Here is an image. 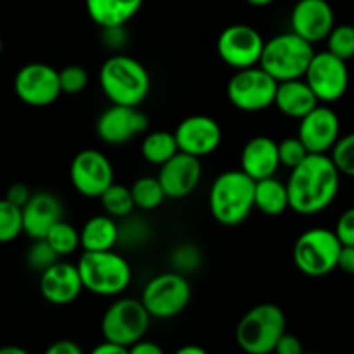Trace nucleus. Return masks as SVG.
Returning <instances> with one entry per match:
<instances>
[{
    "mask_svg": "<svg viewBox=\"0 0 354 354\" xmlns=\"http://www.w3.org/2000/svg\"><path fill=\"white\" fill-rule=\"evenodd\" d=\"M341 176L330 154H310L290 169L287 180L290 209L303 216L325 211L337 197Z\"/></svg>",
    "mask_w": 354,
    "mask_h": 354,
    "instance_id": "nucleus-1",
    "label": "nucleus"
},
{
    "mask_svg": "<svg viewBox=\"0 0 354 354\" xmlns=\"http://www.w3.org/2000/svg\"><path fill=\"white\" fill-rule=\"evenodd\" d=\"M99 83L111 104L138 107L151 93L147 68L127 54H113L102 62Z\"/></svg>",
    "mask_w": 354,
    "mask_h": 354,
    "instance_id": "nucleus-2",
    "label": "nucleus"
},
{
    "mask_svg": "<svg viewBox=\"0 0 354 354\" xmlns=\"http://www.w3.org/2000/svg\"><path fill=\"white\" fill-rule=\"evenodd\" d=\"M256 180L242 169L223 171L214 178L209 189L211 216L223 227H237L244 223L256 209Z\"/></svg>",
    "mask_w": 354,
    "mask_h": 354,
    "instance_id": "nucleus-3",
    "label": "nucleus"
},
{
    "mask_svg": "<svg viewBox=\"0 0 354 354\" xmlns=\"http://www.w3.org/2000/svg\"><path fill=\"white\" fill-rule=\"evenodd\" d=\"M83 289L95 296L114 297L123 294L131 282V266L121 254L113 251H83L76 263Z\"/></svg>",
    "mask_w": 354,
    "mask_h": 354,
    "instance_id": "nucleus-4",
    "label": "nucleus"
},
{
    "mask_svg": "<svg viewBox=\"0 0 354 354\" xmlns=\"http://www.w3.org/2000/svg\"><path fill=\"white\" fill-rule=\"evenodd\" d=\"M315 54L313 44L294 31H287L266 40L259 66L279 83L299 80L306 75Z\"/></svg>",
    "mask_w": 354,
    "mask_h": 354,
    "instance_id": "nucleus-5",
    "label": "nucleus"
},
{
    "mask_svg": "<svg viewBox=\"0 0 354 354\" xmlns=\"http://www.w3.org/2000/svg\"><path fill=\"white\" fill-rule=\"evenodd\" d=\"M286 332L287 318L282 308L272 303H261L241 318L235 339L245 354H272Z\"/></svg>",
    "mask_w": 354,
    "mask_h": 354,
    "instance_id": "nucleus-6",
    "label": "nucleus"
},
{
    "mask_svg": "<svg viewBox=\"0 0 354 354\" xmlns=\"http://www.w3.org/2000/svg\"><path fill=\"white\" fill-rule=\"evenodd\" d=\"M342 244L334 230L310 228L297 237L292 249L294 265L303 275L311 279L327 277L337 268Z\"/></svg>",
    "mask_w": 354,
    "mask_h": 354,
    "instance_id": "nucleus-7",
    "label": "nucleus"
},
{
    "mask_svg": "<svg viewBox=\"0 0 354 354\" xmlns=\"http://www.w3.org/2000/svg\"><path fill=\"white\" fill-rule=\"evenodd\" d=\"M151 315L144 303L133 297H123L111 304L100 322L104 341L121 346H133L142 341L151 325Z\"/></svg>",
    "mask_w": 354,
    "mask_h": 354,
    "instance_id": "nucleus-8",
    "label": "nucleus"
},
{
    "mask_svg": "<svg viewBox=\"0 0 354 354\" xmlns=\"http://www.w3.org/2000/svg\"><path fill=\"white\" fill-rule=\"evenodd\" d=\"M192 287L185 275L178 272L159 273L147 282L140 301L152 318L168 320L175 318L189 306Z\"/></svg>",
    "mask_w": 354,
    "mask_h": 354,
    "instance_id": "nucleus-9",
    "label": "nucleus"
},
{
    "mask_svg": "<svg viewBox=\"0 0 354 354\" xmlns=\"http://www.w3.org/2000/svg\"><path fill=\"white\" fill-rule=\"evenodd\" d=\"M279 82L261 66L239 69L227 85V97L242 113H259L275 104Z\"/></svg>",
    "mask_w": 354,
    "mask_h": 354,
    "instance_id": "nucleus-10",
    "label": "nucleus"
},
{
    "mask_svg": "<svg viewBox=\"0 0 354 354\" xmlns=\"http://www.w3.org/2000/svg\"><path fill=\"white\" fill-rule=\"evenodd\" d=\"M266 40L249 24H230L220 33L216 50L221 61L232 69H248L259 66Z\"/></svg>",
    "mask_w": 354,
    "mask_h": 354,
    "instance_id": "nucleus-11",
    "label": "nucleus"
},
{
    "mask_svg": "<svg viewBox=\"0 0 354 354\" xmlns=\"http://www.w3.org/2000/svg\"><path fill=\"white\" fill-rule=\"evenodd\" d=\"M14 93L26 106H50L62 95L59 71L45 62L24 64L14 76Z\"/></svg>",
    "mask_w": 354,
    "mask_h": 354,
    "instance_id": "nucleus-12",
    "label": "nucleus"
},
{
    "mask_svg": "<svg viewBox=\"0 0 354 354\" xmlns=\"http://www.w3.org/2000/svg\"><path fill=\"white\" fill-rule=\"evenodd\" d=\"M69 178L76 192L88 199H99L114 183L111 159L95 149H83L73 158Z\"/></svg>",
    "mask_w": 354,
    "mask_h": 354,
    "instance_id": "nucleus-13",
    "label": "nucleus"
},
{
    "mask_svg": "<svg viewBox=\"0 0 354 354\" xmlns=\"http://www.w3.org/2000/svg\"><path fill=\"white\" fill-rule=\"evenodd\" d=\"M304 80L320 102H337L349 88L348 64L328 50L317 52L304 75Z\"/></svg>",
    "mask_w": 354,
    "mask_h": 354,
    "instance_id": "nucleus-14",
    "label": "nucleus"
},
{
    "mask_svg": "<svg viewBox=\"0 0 354 354\" xmlns=\"http://www.w3.org/2000/svg\"><path fill=\"white\" fill-rule=\"evenodd\" d=\"M149 118L138 107L111 104L95 121V131L107 145H121L145 133Z\"/></svg>",
    "mask_w": 354,
    "mask_h": 354,
    "instance_id": "nucleus-15",
    "label": "nucleus"
},
{
    "mask_svg": "<svg viewBox=\"0 0 354 354\" xmlns=\"http://www.w3.org/2000/svg\"><path fill=\"white\" fill-rule=\"evenodd\" d=\"M180 152L204 158L220 149L223 140V131L214 118L206 114H194L178 123L175 130Z\"/></svg>",
    "mask_w": 354,
    "mask_h": 354,
    "instance_id": "nucleus-16",
    "label": "nucleus"
},
{
    "mask_svg": "<svg viewBox=\"0 0 354 354\" xmlns=\"http://www.w3.org/2000/svg\"><path fill=\"white\" fill-rule=\"evenodd\" d=\"M297 137L303 140L310 154H330L341 138V120L327 106H317L299 120Z\"/></svg>",
    "mask_w": 354,
    "mask_h": 354,
    "instance_id": "nucleus-17",
    "label": "nucleus"
},
{
    "mask_svg": "<svg viewBox=\"0 0 354 354\" xmlns=\"http://www.w3.org/2000/svg\"><path fill=\"white\" fill-rule=\"evenodd\" d=\"M335 26V14L328 0H297L290 12V31L310 44L327 40Z\"/></svg>",
    "mask_w": 354,
    "mask_h": 354,
    "instance_id": "nucleus-18",
    "label": "nucleus"
},
{
    "mask_svg": "<svg viewBox=\"0 0 354 354\" xmlns=\"http://www.w3.org/2000/svg\"><path fill=\"white\" fill-rule=\"evenodd\" d=\"M203 176V165L196 156L178 152L159 166V182L168 199H183L197 189Z\"/></svg>",
    "mask_w": 354,
    "mask_h": 354,
    "instance_id": "nucleus-19",
    "label": "nucleus"
},
{
    "mask_svg": "<svg viewBox=\"0 0 354 354\" xmlns=\"http://www.w3.org/2000/svg\"><path fill=\"white\" fill-rule=\"evenodd\" d=\"M83 282L78 266L66 261H57L40 273V294L47 303L66 306L76 301L82 294Z\"/></svg>",
    "mask_w": 354,
    "mask_h": 354,
    "instance_id": "nucleus-20",
    "label": "nucleus"
},
{
    "mask_svg": "<svg viewBox=\"0 0 354 354\" xmlns=\"http://www.w3.org/2000/svg\"><path fill=\"white\" fill-rule=\"evenodd\" d=\"M64 220L61 199L50 192H37L23 207V232L30 239H45L52 227Z\"/></svg>",
    "mask_w": 354,
    "mask_h": 354,
    "instance_id": "nucleus-21",
    "label": "nucleus"
},
{
    "mask_svg": "<svg viewBox=\"0 0 354 354\" xmlns=\"http://www.w3.org/2000/svg\"><path fill=\"white\" fill-rule=\"evenodd\" d=\"M280 168L279 142L266 135H258L248 140L241 152V169L252 180H263L275 176Z\"/></svg>",
    "mask_w": 354,
    "mask_h": 354,
    "instance_id": "nucleus-22",
    "label": "nucleus"
},
{
    "mask_svg": "<svg viewBox=\"0 0 354 354\" xmlns=\"http://www.w3.org/2000/svg\"><path fill=\"white\" fill-rule=\"evenodd\" d=\"M273 106L283 116L292 118V120H303L308 113H311L315 107L320 106V100L317 99L306 80L299 78L279 83Z\"/></svg>",
    "mask_w": 354,
    "mask_h": 354,
    "instance_id": "nucleus-23",
    "label": "nucleus"
},
{
    "mask_svg": "<svg viewBox=\"0 0 354 354\" xmlns=\"http://www.w3.org/2000/svg\"><path fill=\"white\" fill-rule=\"evenodd\" d=\"M144 6V0H85L88 17L100 28L124 26Z\"/></svg>",
    "mask_w": 354,
    "mask_h": 354,
    "instance_id": "nucleus-24",
    "label": "nucleus"
},
{
    "mask_svg": "<svg viewBox=\"0 0 354 354\" xmlns=\"http://www.w3.org/2000/svg\"><path fill=\"white\" fill-rule=\"evenodd\" d=\"M82 249L88 252L113 251L120 241V225L109 214H97L88 218L80 230Z\"/></svg>",
    "mask_w": 354,
    "mask_h": 354,
    "instance_id": "nucleus-25",
    "label": "nucleus"
},
{
    "mask_svg": "<svg viewBox=\"0 0 354 354\" xmlns=\"http://www.w3.org/2000/svg\"><path fill=\"white\" fill-rule=\"evenodd\" d=\"M254 206L266 216H280L286 213L290 209L287 183L280 182L275 176L258 180L254 190Z\"/></svg>",
    "mask_w": 354,
    "mask_h": 354,
    "instance_id": "nucleus-26",
    "label": "nucleus"
},
{
    "mask_svg": "<svg viewBox=\"0 0 354 354\" xmlns=\"http://www.w3.org/2000/svg\"><path fill=\"white\" fill-rule=\"evenodd\" d=\"M142 158L154 166H162L168 162L175 154H178V142H176L175 131L156 130L149 131L144 137L140 145Z\"/></svg>",
    "mask_w": 354,
    "mask_h": 354,
    "instance_id": "nucleus-27",
    "label": "nucleus"
},
{
    "mask_svg": "<svg viewBox=\"0 0 354 354\" xmlns=\"http://www.w3.org/2000/svg\"><path fill=\"white\" fill-rule=\"evenodd\" d=\"M131 194H133L135 207L142 211H154L161 207L165 203L166 194L162 189L159 178H152V176H142V178L135 180L133 185L130 187Z\"/></svg>",
    "mask_w": 354,
    "mask_h": 354,
    "instance_id": "nucleus-28",
    "label": "nucleus"
},
{
    "mask_svg": "<svg viewBox=\"0 0 354 354\" xmlns=\"http://www.w3.org/2000/svg\"><path fill=\"white\" fill-rule=\"evenodd\" d=\"M99 199L102 203V209L106 211V214L113 218H121L123 220V218L130 216L135 209L133 194H131L130 187L120 185L116 182Z\"/></svg>",
    "mask_w": 354,
    "mask_h": 354,
    "instance_id": "nucleus-29",
    "label": "nucleus"
},
{
    "mask_svg": "<svg viewBox=\"0 0 354 354\" xmlns=\"http://www.w3.org/2000/svg\"><path fill=\"white\" fill-rule=\"evenodd\" d=\"M45 241H47L48 244H50V248L57 252L59 258L73 254L76 249L82 248L80 230L64 220L55 223L54 227L48 230V234L45 235Z\"/></svg>",
    "mask_w": 354,
    "mask_h": 354,
    "instance_id": "nucleus-30",
    "label": "nucleus"
},
{
    "mask_svg": "<svg viewBox=\"0 0 354 354\" xmlns=\"http://www.w3.org/2000/svg\"><path fill=\"white\" fill-rule=\"evenodd\" d=\"M21 234H24L23 209L3 197L0 199V244L16 241Z\"/></svg>",
    "mask_w": 354,
    "mask_h": 354,
    "instance_id": "nucleus-31",
    "label": "nucleus"
},
{
    "mask_svg": "<svg viewBox=\"0 0 354 354\" xmlns=\"http://www.w3.org/2000/svg\"><path fill=\"white\" fill-rule=\"evenodd\" d=\"M152 235V227L142 218L130 216L123 218L120 223V241L118 244H124L127 248H142L149 242Z\"/></svg>",
    "mask_w": 354,
    "mask_h": 354,
    "instance_id": "nucleus-32",
    "label": "nucleus"
},
{
    "mask_svg": "<svg viewBox=\"0 0 354 354\" xmlns=\"http://www.w3.org/2000/svg\"><path fill=\"white\" fill-rule=\"evenodd\" d=\"M327 50L348 62L354 57V24H335L327 37Z\"/></svg>",
    "mask_w": 354,
    "mask_h": 354,
    "instance_id": "nucleus-33",
    "label": "nucleus"
},
{
    "mask_svg": "<svg viewBox=\"0 0 354 354\" xmlns=\"http://www.w3.org/2000/svg\"><path fill=\"white\" fill-rule=\"evenodd\" d=\"M169 263H171L173 272H178L182 275L196 272L203 263V252L192 242L178 244L169 254Z\"/></svg>",
    "mask_w": 354,
    "mask_h": 354,
    "instance_id": "nucleus-34",
    "label": "nucleus"
},
{
    "mask_svg": "<svg viewBox=\"0 0 354 354\" xmlns=\"http://www.w3.org/2000/svg\"><path fill=\"white\" fill-rule=\"evenodd\" d=\"M57 261H61L59 254L50 248V244L45 239H37L26 252L28 266L38 273L45 272Z\"/></svg>",
    "mask_w": 354,
    "mask_h": 354,
    "instance_id": "nucleus-35",
    "label": "nucleus"
},
{
    "mask_svg": "<svg viewBox=\"0 0 354 354\" xmlns=\"http://www.w3.org/2000/svg\"><path fill=\"white\" fill-rule=\"evenodd\" d=\"M330 158L334 159L341 175L354 178V131L339 138L335 147L332 149Z\"/></svg>",
    "mask_w": 354,
    "mask_h": 354,
    "instance_id": "nucleus-36",
    "label": "nucleus"
},
{
    "mask_svg": "<svg viewBox=\"0 0 354 354\" xmlns=\"http://www.w3.org/2000/svg\"><path fill=\"white\" fill-rule=\"evenodd\" d=\"M88 73L83 66L69 64L59 69V82H61V90L66 95H78L88 85Z\"/></svg>",
    "mask_w": 354,
    "mask_h": 354,
    "instance_id": "nucleus-37",
    "label": "nucleus"
},
{
    "mask_svg": "<svg viewBox=\"0 0 354 354\" xmlns=\"http://www.w3.org/2000/svg\"><path fill=\"white\" fill-rule=\"evenodd\" d=\"M308 156H310V151H308L306 145L303 144L299 137L283 138L282 142H279L280 166H283V168H297Z\"/></svg>",
    "mask_w": 354,
    "mask_h": 354,
    "instance_id": "nucleus-38",
    "label": "nucleus"
},
{
    "mask_svg": "<svg viewBox=\"0 0 354 354\" xmlns=\"http://www.w3.org/2000/svg\"><path fill=\"white\" fill-rule=\"evenodd\" d=\"M334 232L342 245H354V207H349L339 216Z\"/></svg>",
    "mask_w": 354,
    "mask_h": 354,
    "instance_id": "nucleus-39",
    "label": "nucleus"
},
{
    "mask_svg": "<svg viewBox=\"0 0 354 354\" xmlns=\"http://www.w3.org/2000/svg\"><path fill=\"white\" fill-rule=\"evenodd\" d=\"M102 41L111 50H121L128 41V33L124 26L102 28Z\"/></svg>",
    "mask_w": 354,
    "mask_h": 354,
    "instance_id": "nucleus-40",
    "label": "nucleus"
},
{
    "mask_svg": "<svg viewBox=\"0 0 354 354\" xmlns=\"http://www.w3.org/2000/svg\"><path fill=\"white\" fill-rule=\"evenodd\" d=\"M275 354H304V346L297 335L286 332L275 346Z\"/></svg>",
    "mask_w": 354,
    "mask_h": 354,
    "instance_id": "nucleus-41",
    "label": "nucleus"
},
{
    "mask_svg": "<svg viewBox=\"0 0 354 354\" xmlns=\"http://www.w3.org/2000/svg\"><path fill=\"white\" fill-rule=\"evenodd\" d=\"M31 196H33V194H31L30 187H28L26 183L17 182V183H12V185L7 189L6 199L9 201V203H12L14 206H17L23 209V207L28 204V201L31 199Z\"/></svg>",
    "mask_w": 354,
    "mask_h": 354,
    "instance_id": "nucleus-42",
    "label": "nucleus"
},
{
    "mask_svg": "<svg viewBox=\"0 0 354 354\" xmlns=\"http://www.w3.org/2000/svg\"><path fill=\"white\" fill-rule=\"evenodd\" d=\"M44 354H85L83 353L82 346L75 341H69V339H61V341H55L45 349Z\"/></svg>",
    "mask_w": 354,
    "mask_h": 354,
    "instance_id": "nucleus-43",
    "label": "nucleus"
},
{
    "mask_svg": "<svg viewBox=\"0 0 354 354\" xmlns=\"http://www.w3.org/2000/svg\"><path fill=\"white\" fill-rule=\"evenodd\" d=\"M337 268L348 275H354V245H342Z\"/></svg>",
    "mask_w": 354,
    "mask_h": 354,
    "instance_id": "nucleus-44",
    "label": "nucleus"
},
{
    "mask_svg": "<svg viewBox=\"0 0 354 354\" xmlns=\"http://www.w3.org/2000/svg\"><path fill=\"white\" fill-rule=\"evenodd\" d=\"M128 349H130V354H165V351H162V348L158 342L145 341V339L135 342V344L130 346Z\"/></svg>",
    "mask_w": 354,
    "mask_h": 354,
    "instance_id": "nucleus-45",
    "label": "nucleus"
},
{
    "mask_svg": "<svg viewBox=\"0 0 354 354\" xmlns=\"http://www.w3.org/2000/svg\"><path fill=\"white\" fill-rule=\"evenodd\" d=\"M88 354H130V349H128L127 346L114 344V342L104 341V342H100L99 346H95V348H93Z\"/></svg>",
    "mask_w": 354,
    "mask_h": 354,
    "instance_id": "nucleus-46",
    "label": "nucleus"
},
{
    "mask_svg": "<svg viewBox=\"0 0 354 354\" xmlns=\"http://www.w3.org/2000/svg\"><path fill=\"white\" fill-rule=\"evenodd\" d=\"M173 354H209V353H207L204 348H201V346L187 344V346H182V348L176 349Z\"/></svg>",
    "mask_w": 354,
    "mask_h": 354,
    "instance_id": "nucleus-47",
    "label": "nucleus"
},
{
    "mask_svg": "<svg viewBox=\"0 0 354 354\" xmlns=\"http://www.w3.org/2000/svg\"><path fill=\"white\" fill-rule=\"evenodd\" d=\"M0 354H30L26 349L19 348V346H3L0 348Z\"/></svg>",
    "mask_w": 354,
    "mask_h": 354,
    "instance_id": "nucleus-48",
    "label": "nucleus"
},
{
    "mask_svg": "<svg viewBox=\"0 0 354 354\" xmlns=\"http://www.w3.org/2000/svg\"><path fill=\"white\" fill-rule=\"evenodd\" d=\"M245 2L252 7H268V6H272L275 0H245Z\"/></svg>",
    "mask_w": 354,
    "mask_h": 354,
    "instance_id": "nucleus-49",
    "label": "nucleus"
},
{
    "mask_svg": "<svg viewBox=\"0 0 354 354\" xmlns=\"http://www.w3.org/2000/svg\"><path fill=\"white\" fill-rule=\"evenodd\" d=\"M2 50H3V44H2V38H0V55H2Z\"/></svg>",
    "mask_w": 354,
    "mask_h": 354,
    "instance_id": "nucleus-50",
    "label": "nucleus"
},
{
    "mask_svg": "<svg viewBox=\"0 0 354 354\" xmlns=\"http://www.w3.org/2000/svg\"><path fill=\"white\" fill-rule=\"evenodd\" d=\"M304 354H320V353H306V351H304Z\"/></svg>",
    "mask_w": 354,
    "mask_h": 354,
    "instance_id": "nucleus-51",
    "label": "nucleus"
}]
</instances>
